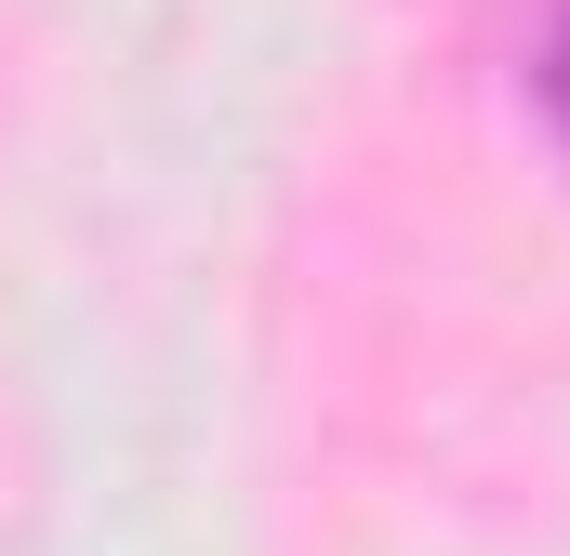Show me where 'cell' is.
I'll return each instance as SVG.
<instances>
[{
  "instance_id": "obj_1",
  "label": "cell",
  "mask_w": 570,
  "mask_h": 556,
  "mask_svg": "<svg viewBox=\"0 0 570 556\" xmlns=\"http://www.w3.org/2000/svg\"><path fill=\"white\" fill-rule=\"evenodd\" d=\"M531 93H544V120L570 146V0H558V27H544V53H531Z\"/></svg>"
}]
</instances>
